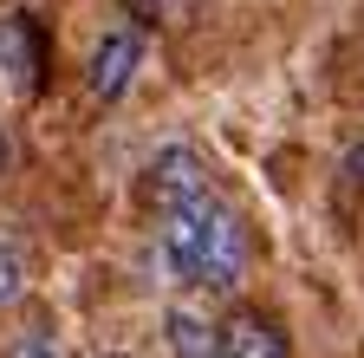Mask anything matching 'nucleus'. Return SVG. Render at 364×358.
<instances>
[{
	"label": "nucleus",
	"instance_id": "11",
	"mask_svg": "<svg viewBox=\"0 0 364 358\" xmlns=\"http://www.w3.org/2000/svg\"><path fill=\"white\" fill-rule=\"evenodd\" d=\"M20 7H26V0H20Z\"/></svg>",
	"mask_w": 364,
	"mask_h": 358
},
{
	"label": "nucleus",
	"instance_id": "1",
	"mask_svg": "<svg viewBox=\"0 0 364 358\" xmlns=\"http://www.w3.org/2000/svg\"><path fill=\"white\" fill-rule=\"evenodd\" d=\"M144 183H150L156 215H176V209H196V202L221 196V189L208 183V163H202L189 144H163V150L150 157V169H144Z\"/></svg>",
	"mask_w": 364,
	"mask_h": 358
},
{
	"label": "nucleus",
	"instance_id": "10",
	"mask_svg": "<svg viewBox=\"0 0 364 358\" xmlns=\"http://www.w3.org/2000/svg\"><path fill=\"white\" fill-rule=\"evenodd\" d=\"M105 358H130V352H105Z\"/></svg>",
	"mask_w": 364,
	"mask_h": 358
},
{
	"label": "nucleus",
	"instance_id": "9",
	"mask_svg": "<svg viewBox=\"0 0 364 358\" xmlns=\"http://www.w3.org/2000/svg\"><path fill=\"white\" fill-rule=\"evenodd\" d=\"M7 157H14V137H7V117H0V169H7Z\"/></svg>",
	"mask_w": 364,
	"mask_h": 358
},
{
	"label": "nucleus",
	"instance_id": "5",
	"mask_svg": "<svg viewBox=\"0 0 364 358\" xmlns=\"http://www.w3.org/2000/svg\"><path fill=\"white\" fill-rule=\"evenodd\" d=\"M163 332H169V352L176 358H221V339H215V326L202 320L196 306H169L163 312Z\"/></svg>",
	"mask_w": 364,
	"mask_h": 358
},
{
	"label": "nucleus",
	"instance_id": "8",
	"mask_svg": "<svg viewBox=\"0 0 364 358\" xmlns=\"http://www.w3.org/2000/svg\"><path fill=\"white\" fill-rule=\"evenodd\" d=\"M345 183H351V189H364V144H351V150H345Z\"/></svg>",
	"mask_w": 364,
	"mask_h": 358
},
{
	"label": "nucleus",
	"instance_id": "6",
	"mask_svg": "<svg viewBox=\"0 0 364 358\" xmlns=\"http://www.w3.org/2000/svg\"><path fill=\"white\" fill-rule=\"evenodd\" d=\"M26 248L14 241V235H0V306H14V300H26Z\"/></svg>",
	"mask_w": 364,
	"mask_h": 358
},
{
	"label": "nucleus",
	"instance_id": "3",
	"mask_svg": "<svg viewBox=\"0 0 364 358\" xmlns=\"http://www.w3.org/2000/svg\"><path fill=\"white\" fill-rule=\"evenodd\" d=\"M136 65H144V33H136V26H111L98 46H91V65H85L91 98H98V105H117L130 92Z\"/></svg>",
	"mask_w": 364,
	"mask_h": 358
},
{
	"label": "nucleus",
	"instance_id": "2",
	"mask_svg": "<svg viewBox=\"0 0 364 358\" xmlns=\"http://www.w3.org/2000/svg\"><path fill=\"white\" fill-rule=\"evenodd\" d=\"M247 260H254V241H247L241 209L215 202V221H208V254H202V287H208V293H235V287L247 280Z\"/></svg>",
	"mask_w": 364,
	"mask_h": 358
},
{
	"label": "nucleus",
	"instance_id": "7",
	"mask_svg": "<svg viewBox=\"0 0 364 358\" xmlns=\"http://www.w3.org/2000/svg\"><path fill=\"white\" fill-rule=\"evenodd\" d=\"M7 358H65V345H59L53 326H26V332L7 345Z\"/></svg>",
	"mask_w": 364,
	"mask_h": 358
},
{
	"label": "nucleus",
	"instance_id": "4",
	"mask_svg": "<svg viewBox=\"0 0 364 358\" xmlns=\"http://www.w3.org/2000/svg\"><path fill=\"white\" fill-rule=\"evenodd\" d=\"M215 339H221V358H293L280 320H267V312H254V306L228 312V320L215 326Z\"/></svg>",
	"mask_w": 364,
	"mask_h": 358
}]
</instances>
